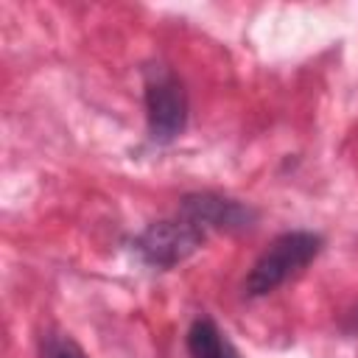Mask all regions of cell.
<instances>
[{"label":"cell","instance_id":"1","mask_svg":"<svg viewBox=\"0 0 358 358\" xmlns=\"http://www.w3.org/2000/svg\"><path fill=\"white\" fill-rule=\"evenodd\" d=\"M322 249V238L313 232H285L271 241V246L252 266L243 288L249 296H263L282 285L288 277L299 274Z\"/></svg>","mask_w":358,"mask_h":358},{"label":"cell","instance_id":"2","mask_svg":"<svg viewBox=\"0 0 358 358\" xmlns=\"http://www.w3.org/2000/svg\"><path fill=\"white\" fill-rule=\"evenodd\" d=\"M145 115H148V131L157 143H168L185 129L187 120L185 87L165 64H154L145 70Z\"/></svg>","mask_w":358,"mask_h":358},{"label":"cell","instance_id":"3","mask_svg":"<svg viewBox=\"0 0 358 358\" xmlns=\"http://www.w3.org/2000/svg\"><path fill=\"white\" fill-rule=\"evenodd\" d=\"M204 229L196 227L190 218H185L182 213L176 218L168 221H157L151 224L140 238H137V252L145 263L157 266V268H171L176 263H182L187 255H193L201 241H204Z\"/></svg>","mask_w":358,"mask_h":358},{"label":"cell","instance_id":"4","mask_svg":"<svg viewBox=\"0 0 358 358\" xmlns=\"http://www.w3.org/2000/svg\"><path fill=\"white\" fill-rule=\"evenodd\" d=\"M179 213L185 218H190L196 227L207 229H243L252 221V210L224 199V196H213V193H196V196H185Z\"/></svg>","mask_w":358,"mask_h":358},{"label":"cell","instance_id":"5","mask_svg":"<svg viewBox=\"0 0 358 358\" xmlns=\"http://www.w3.org/2000/svg\"><path fill=\"white\" fill-rule=\"evenodd\" d=\"M190 358H241L238 350L227 341V336L210 319H196L187 333Z\"/></svg>","mask_w":358,"mask_h":358},{"label":"cell","instance_id":"6","mask_svg":"<svg viewBox=\"0 0 358 358\" xmlns=\"http://www.w3.org/2000/svg\"><path fill=\"white\" fill-rule=\"evenodd\" d=\"M42 358H87L81 352V347L76 341H70L67 336H45L42 341Z\"/></svg>","mask_w":358,"mask_h":358},{"label":"cell","instance_id":"7","mask_svg":"<svg viewBox=\"0 0 358 358\" xmlns=\"http://www.w3.org/2000/svg\"><path fill=\"white\" fill-rule=\"evenodd\" d=\"M355 319H358V313H355Z\"/></svg>","mask_w":358,"mask_h":358}]
</instances>
